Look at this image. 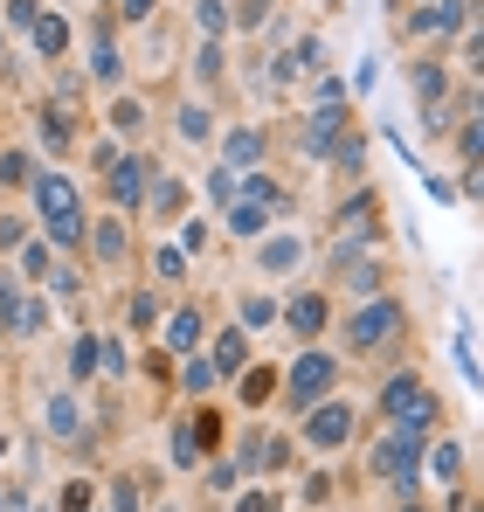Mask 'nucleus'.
Listing matches in <instances>:
<instances>
[{
  "label": "nucleus",
  "mask_w": 484,
  "mask_h": 512,
  "mask_svg": "<svg viewBox=\"0 0 484 512\" xmlns=\"http://www.w3.org/2000/svg\"><path fill=\"white\" fill-rule=\"evenodd\" d=\"M28 187H35V215H42L49 243L56 250H77L83 243V201H77V187H70V173H35Z\"/></svg>",
  "instance_id": "nucleus-1"
},
{
  "label": "nucleus",
  "mask_w": 484,
  "mask_h": 512,
  "mask_svg": "<svg viewBox=\"0 0 484 512\" xmlns=\"http://www.w3.org/2000/svg\"><path fill=\"white\" fill-rule=\"evenodd\" d=\"M395 333H402V305L381 298V291H374V305H360V312L346 319V346H353V353H374V346H388Z\"/></svg>",
  "instance_id": "nucleus-2"
},
{
  "label": "nucleus",
  "mask_w": 484,
  "mask_h": 512,
  "mask_svg": "<svg viewBox=\"0 0 484 512\" xmlns=\"http://www.w3.org/2000/svg\"><path fill=\"white\" fill-rule=\"evenodd\" d=\"M381 409H388V416H395L402 429H429V423H436V395H429L415 374H395V381H388Z\"/></svg>",
  "instance_id": "nucleus-3"
},
{
  "label": "nucleus",
  "mask_w": 484,
  "mask_h": 512,
  "mask_svg": "<svg viewBox=\"0 0 484 512\" xmlns=\"http://www.w3.org/2000/svg\"><path fill=\"white\" fill-rule=\"evenodd\" d=\"M332 381H339V360H332V353H305V360L291 367V402L312 409V402L332 395Z\"/></svg>",
  "instance_id": "nucleus-4"
},
{
  "label": "nucleus",
  "mask_w": 484,
  "mask_h": 512,
  "mask_svg": "<svg viewBox=\"0 0 484 512\" xmlns=\"http://www.w3.org/2000/svg\"><path fill=\"white\" fill-rule=\"evenodd\" d=\"M305 436H312L319 450H339V443L353 436V416H346V409L325 395V402H312V416H305Z\"/></svg>",
  "instance_id": "nucleus-5"
},
{
  "label": "nucleus",
  "mask_w": 484,
  "mask_h": 512,
  "mask_svg": "<svg viewBox=\"0 0 484 512\" xmlns=\"http://www.w3.org/2000/svg\"><path fill=\"white\" fill-rule=\"evenodd\" d=\"M146 180H153L146 160H118V167H111V194H118L125 208H139V201H146Z\"/></svg>",
  "instance_id": "nucleus-6"
},
{
  "label": "nucleus",
  "mask_w": 484,
  "mask_h": 512,
  "mask_svg": "<svg viewBox=\"0 0 484 512\" xmlns=\"http://www.w3.org/2000/svg\"><path fill=\"white\" fill-rule=\"evenodd\" d=\"M28 42H35V49L56 63V56L70 49V21H63V14H35V21H28Z\"/></svg>",
  "instance_id": "nucleus-7"
},
{
  "label": "nucleus",
  "mask_w": 484,
  "mask_h": 512,
  "mask_svg": "<svg viewBox=\"0 0 484 512\" xmlns=\"http://www.w3.org/2000/svg\"><path fill=\"white\" fill-rule=\"evenodd\" d=\"M284 319H291V333H298V340H312V333L325 326V298H305V291H298V298L284 305Z\"/></svg>",
  "instance_id": "nucleus-8"
},
{
  "label": "nucleus",
  "mask_w": 484,
  "mask_h": 512,
  "mask_svg": "<svg viewBox=\"0 0 484 512\" xmlns=\"http://www.w3.org/2000/svg\"><path fill=\"white\" fill-rule=\"evenodd\" d=\"M56 277V243H21V284H49Z\"/></svg>",
  "instance_id": "nucleus-9"
},
{
  "label": "nucleus",
  "mask_w": 484,
  "mask_h": 512,
  "mask_svg": "<svg viewBox=\"0 0 484 512\" xmlns=\"http://www.w3.org/2000/svg\"><path fill=\"white\" fill-rule=\"evenodd\" d=\"M229 229H236V236H263V229H270V215H263L256 194H242L236 208H229Z\"/></svg>",
  "instance_id": "nucleus-10"
},
{
  "label": "nucleus",
  "mask_w": 484,
  "mask_h": 512,
  "mask_svg": "<svg viewBox=\"0 0 484 512\" xmlns=\"http://www.w3.org/2000/svg\"><path fill=\"white\" fill-rule=\"evenodd\" d=\"M201 333H208V326H201V312H180V319H173V333H166V346H173V353H194Z\"/></svg>",
  "instance_id": "nucleus-11"
},
{
  "label": "nucleus",
  "mask_w": 484,
  "mask_h": 512,
  "mask_svg": "<svg viewBox=\"0 0 484 512\" xmlns=\"http://www.w3.org/2000/svg\"><path fill=\"white\" fill-rule=\"evenodd\" d=\"M249 160H263V132H249V125H242L236 139H229V160H222V167H249Z\"/></svg>",
  "instance_id": "nucleus-12"
},
{
  "label": "nucleus",
  "mask_w": 484,
  "mask_h": 512,
  "mask_svg": "<svg viewBox=\"0 0 484 512\" xmlns=\"http://www.w3.org/2000/svg\"><path fill=\"white\" fill-rule=\"evenodd\" d=\"M49 429H56V436H77V395H70V388L49 402Z\"/></svg>",
  "instance_id": "nucleus-13"
},
{
  "label": "nucleus",
  "mask_w": 484,
  "mask_h": 512,
  "mask_svg": "<svg viewBox=\"0 0 484 512\" xmlns=\"http://www.w3.org/2000/svg\"><path fill=\"white\" fill-rule=\"evenodd\" d=\"M180 388H187V395H208V388H215V360H187V367H180Z\"/></svg>",
  "instance_id": "nucleus-14"
},
{
  "label": "nucleus",
  "mask_w": 484,
  "mask_h": 512,
  "mask_svg": "<svg viewBox=\"0 0 484 512\" xmlns=\"http://www.w3.org/2000/svg\"><path fill=\"white\" fill-rule=\"evenodd\" d=\"M270 388H277L270 367H249V374H242V402H270Z\"/></svg>",
  "instance_id": "nucleus-15"
},
{
  "label": "nucleus",
  "mask_w": 484,
  "mask_h": 512,
  "mask_svg": "<svg viewBox=\"0 0 484 512\" xmlns=\"http://www.w3.org/2000/svg\"><path fill=\"white\" fill-rule=\"evenodd\" d=\"M97 360H104V346H97V340L70 346V374H77V381H83V374H97Z\"/></svg>",
  "instance_id": "nucleus-16"
},
{
  "label": "nucleus",
  "mask_w": 484,
  "mask_h": 512,
  "mask_svg": "<svg viewBox=\"0 0 484 512\" xmlns=\"http://www.w3.org/2000/svg\"><path fill=\"white\" fill-rule=\"evenodd\" d=\"M90 250L104 256V263H118V250H125V229H118V222H97V243H90Z\"/></svg>",
  "instance_id": "nucleus-17"
},
{
  "label": "nucleus",
  "mask_w": 484,
  "mask_h": 512,
  "mask_svg": "<svg viewBox=\"0 0 484 512\" xmlns=\"http://www.w3.org/2000/svg\"><path fill=\"white\" fill-rule=\"evenodd\" d=\"M21 180H35L28 173V153H0V187H21Z\"/></svg>",
  "instance_id": "nucleus-18"
},
{
  "label": "nucleus",
  "mask_w": 484,
  "mask_h": 512,
  "mask_svg": "<svg viewBox=\"0 0 484 512\" xmlns=\"http://www.w3.org/2000/svg\"><path fill=\"white\" fill-rule=\"evenodd\" d=\"M270 319H277L270 298H242V326H270Z\"/></svg>",
  "instance_id": "nucleus-19"
},
{
  "label": "nucleus",
  "mask_w": 484,
  "mask_h": 512,
  "mask_svg": "<svg viewBox=\"0 0 484 512\" xmlns=\"http://www.w3.org/2000/svg\"><path fill=\"white\" fill-rule=\"evenodd\" d=\"M180 132H187V139H208L215 125H208V111H201V104H187V118H180Z\"/></svg>",
  "instance_id": "nucleus-20"
},
{
  "label": "nucleus",
  "mask_w": 484,
  "mask_h": 512,
  "mask_svg": "<svg viewBox=\"0 0 484 512\" xmlns=\"http://www.w3.org/2000/svg\"><path fill=\"white\" fill-rule=\"evenodd\" d=\"M215 360H222V367H242V333H222V340H215Z\"/></svg>",
  "instance_id": "nucleus-21"
},
{
  "label": "nucleus",
  "mask_w": 484,
  "mask_h": 512,
  "mask_svg": "<svg viewBox=\"0 0 484 512\" xmlns=\"http://www.w3.org/2000/svg\"><path fill=\"white\" fill-rule=\"evenodd\" d=\"M90 499H97V492H90V485H83V478H77V485L63 492V512H83V506H90Z\"/></svg>",
  "instance_id": "nucleus-22"
},
{
  "label": "nucleus",
  "mask_w": 484,
  "mask_h": 512,
  "mask_svg": "<svg viewBox=\"0 0 484 512\" xmlns=\"http://www.w3.org/2000/svg\"><path fill=\"white\" fill-rule=\"evenodd\" d=\"M0 250H21V222L14 215H0Z\"/></svg>",
  "instance_id": "nucleus-23"
},
{
  "label": "nucleus",
  "mask_w": 484,
  "mask_h": 512,
  "mask_svg": "<svg viewBox=\"0 0 484 512\" xmlns=\"http://www.w3.org/2000/svg\"><path fill=\"white\" fill-rule=\"evenodd\" d=\"M153 7H160V0H125V7H118V14H125V21H146V14H153Z\"/></svg>",
  "instance_id": "nucleus-24"
},
{
  "label": "nucleus",
  "mask_w": 484,
  "mask_h": 512,
  "mask_svg": "<svg viewBox=\"0 0 484 512\" xmlns=\"http://www.w3.org/2000/svg\"><path fill=\"white\" fill-rule=\"evenodd\" d=\"M464 153H471V160L484 153V125H464Z\"/></svg>",
  "instance_id": "nucleus-25"
},
{
  "label": "nucleus",
  "mask_w": 484,
  "mask_h": 512,
  "mask_svg": "<svg viewBox=\"0 0 484 512\" xmlns=\"http://www.w3.org/2000/svg\"><path fill=\"white\" fill-rule=\"evenodd\" d=\"M464 63H471V70H484V35H471V42H464Z\"/></svg>",
  "instance_id": "nucleus-26"
}]
</instances>
